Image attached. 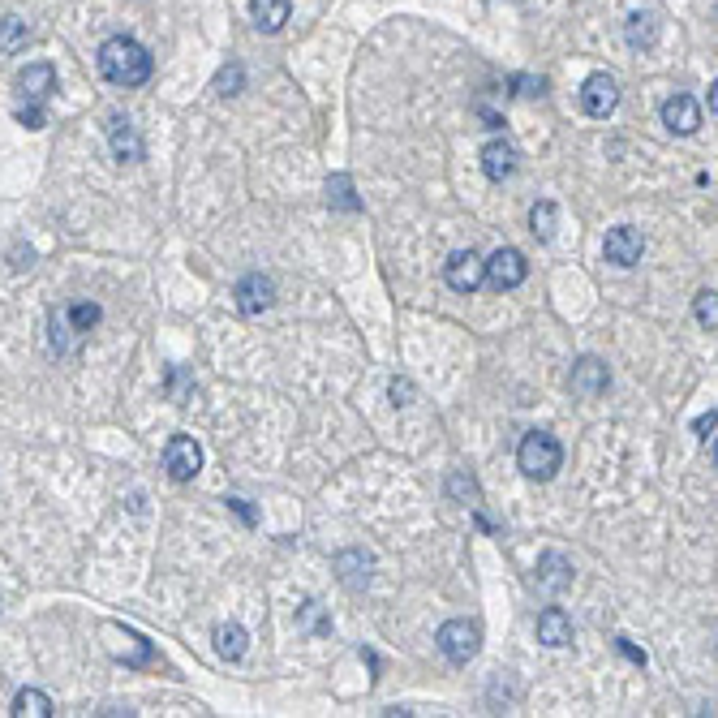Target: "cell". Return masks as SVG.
I'll list each match as a JSON object with an SVG mask.
<instances>
[{
	"instance_id": "6da1fadb",
	"label": "cell",
	"mask_w": 718,
	"mask_h": 718,
	"mask_svg": "<svg viewBox=\"0 0 718 718\" xmlns=\"http://www.w3.org/2000/svg\"><path fill=\"white\" fill-rule=\"evenodd\" d=\"M99 74H104L112 86H142V82H151L155 74V61H151V52L142 48L138 39H129V35H112L104 39V48H99Z\"/></svg>"
},
{
	"instance_id": "836d02e7",
	"label": "cell",
	"mask_w": 718,
	"mask_h": 718,
	"mask_svg": "<svg viewBox=\"0 0 718 718\" xmlns=\"http://www.w3.org/2000/svg\"><path fill=\"white\" fill-rule=\"evenodd\" d=\"M35 263V250L31 246H13V271H26Z\"/></svg>"
},
{
	"instance_id": "f546056e",
	"label": "cell",
	"mask_w": 718,
	"mask_h": 718,
	"mask_svg": "<svg viewBox=\"0 0 718 718\" xmlns=\"http://www.w3.org/2000/svg\"><path fill=\"white\" fill-rule=\"evenodd\" d=\"M13 117H18V125H26V129H43V125H48V117H43V104H22Z\"/></svg>"
},
{
	"instance_id": "d4e9b609",
	"label": "cell",
	"mask_w": 718,
	"mask_h": 718,
	"mask_svg": "<svg viewBox=\"0 0 718 718\" xmlns=\"http://www.w3.org/2000/svg\"><path fill=\"white\" fill-rule=\"evenodd\" d=\"M297 624L306 628V633H314V637H327V633H332V620L323 615V602H319V598H306V602H301Z\"/></svg>"
},
{
	"instance_id": "4316f807",
	"label": "cell",
	"mask_w": 718,
	"mask_h": 718,
	"mask_svg": "<svg viewBox=\"0 0 718 718\" xmlns=\"http://www.w3.org/2000/svg\"><path fill=\"white\" fill-rule=\"evenodd\" d=\"M693 310H697V323L706 327V332H714V327H718V293H714V289H701L697 301H693Z\"/></svg>"
},
{
	"instance_id": "603a6c76",
	"label": "cell",
	"mask_w": 718,
	"mask_h": 718,
	"mask_svg": "<svg viewBox=\"0 0 718 718\" xmlns=\"http://www.w3.org/2000/svg\"><path fill=\"white\" fill-rule=\"evenodd\" d=\"M529 228H534V237H542V241H551V237H555V228H559V207L551 203V198H542V203L529 207Z\"/></svg>"
},
{
	"instance_id": "7c38bea8",
	"label": "cell",
	"mask_w": 718,
	"mask_h": 718,
	"mask_svg": "<svg viewBox=\"0 0 718 718\" xmlns=\"http://www.w3.org/2000/svg\"><path fill=\"white\" fill-rule=\"evenodd\" d=\"M534 572H538L534 585H538L542 594H564L568 585H572V559L559 555V551H542Z\"/></svg>"
},
{
	"instance_id": "9a60e30c",
	"label": "cell",
	"mask_w": 718,
	"mask_h": 718,
	"mask_svg": "<svg viewBox=\"0 0 718 718\" xmlns=\"http://www.w3.org/2000/svg\"><path fill=\"white\" fill-rule=\"evenodd\" d=\"M370 568H375V559L366 551H340L336 555V577H340V585H349V590H366Z\"/></svg>"
},
{
	"instance_id": "484cf974",
	"label": "cell",
	"mask_w": 718,
	"mask_h": 718,
	"mask_svg": "<svg viewBox=\"0 0 718 718\" xmlns=\"http://www.w3.org/2000/svg\"><path fill=\"white\" fill-rule=\"evenodd\" d=\"M448 495H452V499H461V504H469V508H478V504H482V486L473 482L469 473H461V469H456L452 478H448Z\"/></svg>"
},
{
	"instance_id": "ffe728a7",
	"label": "cell",
	"mask_w": 718,
	"mask_h": 718,
	"mask_svg": "<svg viewBox=\"0 0 718 718\" xmlns=\"http://www.w3.org/2000/svg\"><path fill=\"white\" fill-rule=\"evenodd\" d=\"M624 39H628V48H654L658 43V18L654 13H633L628 18V26H624Z\"/></svg>"
},
{
	"instance_id": "ac0fdd59",
	"label": "cell",
	"mask_w": 718,
	"mask_h": 718,
	"mask_svg": "<svg viewBox=\"0 0 718 718\" xmlns=\"http://www.w3.org/2000/svg\"><path fill=\"white\" fill-rule=\"evenodd\" d=\"M482 172L491 181H508L512 172H516V147L504 138H495V142H486L482 147Z\"/></svg>"
},
{
	"instance_id": "2e32d148",
	"label": "cell",
	"mask_w": 718,
	"mask_h": 718,
	"mask_svg": "<svg viewBox=\"0 0 718 718\" xmlns=\"http://www.w3.org/2000/svg\"><path fill=\"white\" fill-rule=\"evenodd\" d=\"M538 641L547 650H564V645H572V620L559 607L538 611Z\"/></svg>"
},
{
	"instance_id": "8d00e7d4",
	"label": "cell",
	"mask_w": 718,
	"mask_h": 718,
	"mask_svg": "<svg viewBox=\"0 0 718 718\" xmlns=\"http://www.w3.org/2000/svg\"><path fill=\"white\" fill-rule=\"evenodd\" d=\"M228 508H237V512H241V521H246V525H254V512L246 508V499H228Z\"/></svg>"
},
{
	"instance_id": "e575fe53",
	"label": "cell",
	"mask_w": 718,
	"mask_h": 718,
	"mask_svg": "<svg viewBox=\"0 0 718 718\" xmlns=\"http://www.w3.org/2000/svg\"><path fill=\"white\" fill-rule=\"evenodd\" d=\"M512 86H521V95H542L547 91V82L542 78H512Z\"/></svg>"
},
{
	"instance_id": "f1b7e54d",
	"label": "cell",
	"mask_w": 718,
	"mask_h": 718,
	"mask_svg": "<svg viewBox=\"0 0 718 718\" xmlns=\"http://www.w3.org/2000/svg\"><path fill=\"white\" fill-rule=\"evenodd\" d=\"M241 86H246V69H241L237 61H233V65H224L220 74H215V95H237Z\"/></svg>"
},
{
	"instance_id": "8fae6325",
	"label": "cell",
	"mask_w": 718,
	"mask_h": 718,
	"mask_svg": "<svg viewBox=\"0 0 718 718\" xmlns=\"http://www.w3.org/2000/svg\"><path fill=\"white\" fill-rule=\"evenodd\" d=\"M607 383H611V370H607V362H598V357H581V362L572 366V379H568L572 396H581V400L602 396Z\"/></svg>"
},
{
	"instance_id": "9c48e42d",
	"label": "cell",
	"mask_w": 718,
	"mask_h": 718,
	"mask_svg": "<svg viewBox=\"0 0 718 718\" xmlns=\"http://www.w3.org/2000/svg\"><path fill=\"white\" fill-rule=\"evenodd\" d=\"M233 297H237V310H241V314H263L271 301H276V280L263 276V271H250V276L237 280Z\"/></svg>"
},
{
	"instance_id": "277c9868",
	"label": "cell",
	"mask_w": 718,
	"mask_h": 718,
	"mask_svg": "<svg viewBox=\"0 0 718 718\" xmlns=\"http://www.w3.org/2000/svg\"><path fill=\"white\" fill-rule=\"evenodd\" d=\"M525 276H529L525 254L516 246H504V250H495L491 258H486V280L482 284H491L495 293H508V289H521Z\"/></svg>"
},
{
	"instance_id": "52a82bcc",
	"label": "cell",
	"mask_w": 718,
	"mask_h": 718,
	"mask_svg": "<svg viewBox=\"0 0 718 718\" xmlns=\"http://www.w3.org/2000/svg\"><path fill=\"white\" fill-rule=\"evenodd\" d=\"M443 280H448L456 293H478L486 280V263L473 250H456L448 258V267H443Z\"/></svg>"
},
{
	"instance_id": "30bf717a",
	"label": "cell",
	"mask_w": 718,
	"mask_h": 718,
	"mask_svg": "<svg viewBox=\"0 0 718 718\" xmlns=\"http://www.w3.org/2000/svg\"><path fill=\"white\" fill-rule=\"evenodd\" d=\"M108 142H112V151H117L121 164H138L142 155H147L138 125L129 121V117H121V112H112V117H108Z\"/></svg>"
},
{
	"instance_id": "83f0119b",
	"label": "cell",
	"mask_w": 718,
	"mask_h": 718,
	"mask_svg": "<svg viewBox=\"0 0 718 718\" xmlns=\"http://www.w3.org/2000/svg\"><path fill=\"white\" fill-rule=\"evenodd\" d=\"M26 39H31V31L18 18H0V52H18Z\"/></svg>"
},
{
	"instance_id": "ba28073f",
	"label": "cell",
	"mask_w": 718,
	"mask_h": 718,
	"mask_svg": "<svg viewBox=\"0 0 718 718\" xmlns=\"http://www.w3.org/2000/svg\"><path fill=\"white\" fill-rule=\"evenodd\" d=\"M615 104H620V86H615L611 74H590V78H585V86H581V108L590 112V117L607 121L611 112H615Z\"/></svg>"
},
{
	"instance_id": "1f68e13d",
	"label": "cell",
	"mask_w": 718,
	"mask_h": 718,
	"mask_svg": "<svg viewBox=\"0 0 718 718\" xmlns=\"http://www.w3.org/2000/svg\"><path fill=\"white\" fill-rule=\"evenodd\" d=\"M714 426H718V413H714V409H710V413H701V418L693 422V430H697V435L706 439V443H714Z\"/></svg>"
},
{
	"instance_id": "5bb4252c",
	"label": "cell",
	"mask_w": 718,
	"mask_h": 718,
	"mask_svg": "<svg viewBox=\"0 0 718 718\" xmlns=\"http://www.w3.org/2000/svg\"><path fill=\"white\" fill-rule=\"evenodd\" d=\"M663 125L671 134H697L701 129V104L693 95H671L663 104Z\"/></svg>"
},
{
	"instance_id": "4dcf8cb0",
	"label": "cell",
	"mask_w": 718,
	"mask_h": 718,
	"mask_svg": "<svg viewBox=\"0 0 718 718\" xmlns=\"http://www.w3.org/2000/svg\"><path fill=\"white\" fill-rule=\"evenodd\" d=\"M387 392H392L396 405H413V396H418V392H413V383H409V379H392V387H387Z\"/></svg>"
},
{
	"instance_id": "cb8c5ba5",
	"label": "cell",
	"mask_w": 718,
	"mask_h": 718,
	"mask_svg": "<svg viewBox=\"0 0 718 718\" xmlns=\"http://www.w3.org/2000/svg\"><path fill=\"white\" fill-rule=\"evenodd\" d=\"M99 319H104V310H99L95 301H78V306L65 310V323H69V332H74V336H86Z\"/></svg>"
},
{
	"instance_id": "44dd1931",
	"label": "cell",
	"mask_w": 718,
	"mask_h": 718,
	"mask_svg": "<svg viewBox=\"0 0 718 718\" xmlns=\"http://www.w3.org/2000/svg\"><path fill=\"white\" fill-rule=\"evenodd\" d=\"M327 203H332L336 211H362V198L353 194L349 172H332V177H327Z\"/></svg>"
},
{
	"instance_id": "d6a6232c",
	"label": "cell",
	"mask_w": 718,
	"mask_h": 718,
	"mask_svg": "<svg viewBox=\"0 0 718 718\" xmlns=\"http://www.w3.org/2000/svg\"><path fill=\"white\" fill-rule=\"evenodd\" d=\"M615 650H620L624 658H633V663H637V667H645V650H637V645H633V641H628V637H615Z\"/></svg>"
},
{
	"instance_id": "3957f363",
	"label": "cell",
	"mask_w": 718,
	"mask_h": 718,
	"mask_svg": "<svg viewBox=\"0 0 718 718\" xmlns=\"http://www.w3.org/2000/svg\"><path fill=\"white\" fill-rule=\"evenodd\" d=\"M435 645H439V654L448 658L452 667H465L478 658L482 650V633H478V624H469V620H448L435 633Z\"/></svg>"
},
{
	"instance_id": "7a4b0ae2",
	"label": "cell",
	"mask_w": 718,
	"mask_h": 718,
	"mask_svg": "<svg viewBox=\"0 0 718 718\" xmlns=\"http://www.w3.org/2000/svg\"><path fill=\"white\" fill-rule=\"evenodd\" d=\"M516 469L534 482H551L555 473L564 469V443L547 435V430H529L521 439V448H516Z\"/></svg>"
},
{
	"instance_id": "74e56055",
	"label": "cell",
	"mask_w": 718,
	"mask_h": 718,
	"mask_svg": "<svg viewBox=\"0 0 718 718\" xmlns=\"http://www.w3.org/2000/svg\"><path fill=\"white\" fill-rule=\"evenodd\" d=\"M482 121H486V129H499V125H504V121H499L491 108H482Z\"/></svg>"
},
{
	"instance_id": "4fadbf2b",
	"label": "cell",
	"mask_w": 718,
	"mask_h": 718,
	"mask_svg": "<svg viewBox=\"0 0 718 718\" xmlns=\"http://www.w3.org/2000/svg\"><path fill=\"white\" fill-rule=\"evenodd\" d=\"M18 91H22V104H48L52 91H56V69L48 61H35L18 74Z\"/></svg>"
},
{
	"instance_id": "d590c367",
	"label": "cell",
	"mask_w": 718,
	"mask_h": 718,
	"mask_svg": "<svg viewBox=\"0 0 718 718\" xmlns=\"http://www.w3.org/2000/svg\"><path fill=\"white\" fill-rule=\"evenodd\" d=\"M168 379H172V396H177V400H181V392H185V383H190V379H185V370H172V375H168Z\"/></svg>"
},
{
	"instance_id": "e0dca14e",
	"label": "cell",
	"mask_w": 718,
	"mask_h": 718,
	"mask_svg": "<svg viewBox=\"0 0 718 718\" xmlns=\"http://www.w3.org/2000/svg\"><path fill=\"white\" fill-rule=\"evenodd\" d=\"M250 18L263 35H276L293 18V0H250Z\"/></svg>"
},
{
	"instance_id": "7402d4cb",
	"label": "cell",
	"mask_w": 718,
	"mask_h": 718,
	"mask_svg": "<svg viewBox=\"0 0 718 718\" xmlns=\"http://www.w3.org/2000/svg\"><path fill=\"white\" fill-rule=\"evenodd\" d=\"M13 714L18 718H48L52 714V697L39 693V688H22V693L13 697Z\"/></svg>"
},
{
	"instance_id": "8992f818",
	"label": "cell",
	"mask_w": 718,
	"mask_h": 718,
	"mask_svg": "<svg viewBox=\"0 0 718 718\" xmlns=\"http://www.w3.org/2000/svg\"><path fill=\"white\" fill-rule=\"evenodd\" d=\"M641 254H645V237L637 233L633 224L611 228L607 241H602V258H607L611 267H637V263H641Z\"/></svg>"
},
{
	"instance_id": "5b68a950",
	"label": "cell",
	"mask_w": 718,
	"mask_h": 718,
	"mask_svg": "<svg viewBox=\"0 0 718 718\" xmlns=\"http://www.w3.org/2000/svg\"><path fill=\"white\" fill-rule=\"evenodd\" d=\"M198 469H203V448L190 435H172L164 448V473L172 482H194Z\"/></svg>"
},
{
	"instance_id": "d6986e66",
	"label": "cell",
	"mask_w": 718,
	"mask_h": 718,
	"mask_svg": "<svg viewBox=\"0 0 718 718\" xmlns=\"http://www.w3.org/2000/svg\"><path fill=\"white\" fill-rule=\"evenodd\" d=\"M250 650V633L241 624H220L215 628V654L224 658V663H241Z\"/></svg>"
}]
</instances>
